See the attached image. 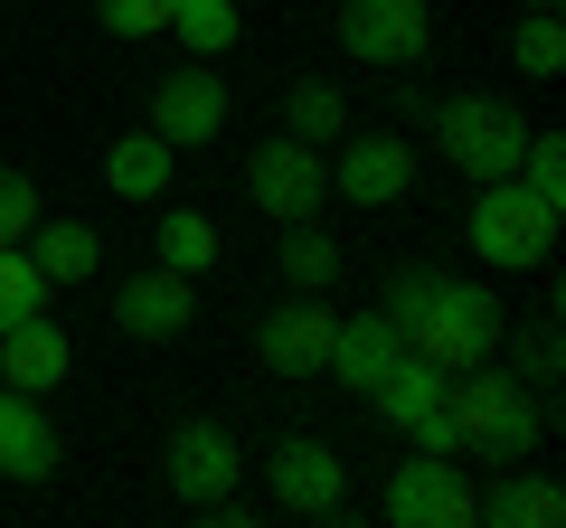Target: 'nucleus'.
I'll return each mask as SVG.
<instances>
[{"mask_svg":"<svg viewBox=\"0 0 566 528\" xmlns=\"http://www.w3.org/2000/svg\"><path fill=\"white\" fill-rule=\"evenodd\" d=\"M378 311L406 330V349H416L424 368H444V378H453V368H472V359H491V349L510 340L501 293L463 284V274H424V264H397V274H387Z\"/></svg>","mask_w":566,"mask_h":528,"instance_id":"1","label":"nucleus"},{"mask_svg":"<svg viewBox=\"0 0 566 528\" xmlns=\"http://www.w3.org/2000/svg\"><path fill=\"white\" fill-rule=\"evenodd\" d=\"M444 415H453V463H491V472L528 463L538 434H547V397L520 368H501V349L444 378Z\"/></svg>","mask_w":566,"mask_h":528,"instance_id":"2","label":"nucleus"},{"mask_svg":"<svg viewBox=\"0 0 566 528\" xmlns=\"http://www.w3.org/2000/svg\"><path fill=\"white\" fill-rule=\"evenodd\" d=\"M463 236H472V255H482L491 274H538V264L557 255V208L528 199L520 180H482V189H472Z\"/></svg>","mask_w":566,"mask_h":528,"instance_id":"3","label":"nucleus"},{"mask_svg":"<svg viewBox=\"0 0 566 528\" xmlns=\"http://www.w3.org/2000/svg\"><path fill=\"white\" fill-rule=\"evenodd\" d=\"M424 114H434V151H444L472 189L520 170L528 123H520V104H510V95H444V104H424Z\"/></svg>","mask_w":566,"mask_h":528,"instance_id":"4","label":"nucleus"},{"mask_svg":"<svg viewBox=\"0 0 566 528\" xmlns=\"http://www.w3.org/2000/svg\"><path fill=\"white\" fill-rule=\"evenodd\" d=\"M245 199H255L274 226H293V218H322V208H331V151L293 142V133L255 142V161H245Z\"/></svg>","mask_w":566,"mask_h":528,"instance_id":"5","label":"nucleus"},{"mask_svg":"<svg viewBox=\"0 0 566 528\" xmlns=\"http://www.w3.org/2000/svg\"><path fill=\"white\" fill-rule=\"evenodd\" d=\"M264 490H274V509H293V519H340L349 509V463L322 434H283V444L264 453Z\"/></svg>","mask_w":566,"mask_h":528,"instance_id":"6","label":"nucleus"},{"mask_svg":"<svg viewBox=\"0 0 566 528\" xmlns=\"http://www.w3.org/2000/svg\"><path fill=\"white\" fill-rule=\"evenodd\" d=\"M151 133L170 151H208L227 133V85H218V57H189L151 85Z\"/></svg>","mask_w":566,"mask_h":528,"instance_id":"7","label":"nucleus"},{"mask_svg":"<svg viewBox=\"0 0 566 528\" xmlns=\"http://www.w3.org/2000/svg\"><path fill=\"white\" fill-rule=\"evenodd\" d=\"M406 189H416V151H406V133H340V142H331V199L397 208Z\"/></svg>","mask_w":566,"mask_h":528,"instance_id":"8","label":"nucleus"},{"mask_svg":"<svg viewBox=\"0 0 566 528\" xmlns=\"http://www.w3.org/2000/svg\"><path fill=\"white\" fill-rule=\"evenodd\" d=\"M387 519L397 528H472V482L453 453H416L387 472Z\"/></svg>","mask_w":566,"mask_h":528,"instance_id":"9","label":"nucleus"},{"mask_svg":"<svg viewBox=\"0 0 566 528\" xmlns=\"http://www.w3.org/2000/svg\"><path fill=\"white\" fill-rule=\"evenodd\" d=\"M424 39H434L424 0H340V47L359 66H416Z\"/></svg>","mask_w":566,"mask_h":528,"instance_id":"10","label":"nucleus"},{"mask_svg":"<svg viewBox=\"0 0 566 528\" xmlns=\"http://www.w3.org/2000/svg\"><path fill=\"white\" fill-rule=\"evenodd\" d=\"M170 490H180L189 509H218L227 490H237V472H245V453H237V434L218 425V415H189L180 434H170Z\"/></svg>","mask_w":566,"mask_h":528,"instance_id":"11","label":"nucleus"},{"mask_svg":"<svg viewBox=\"0 0 566 528\" xmlns=\"http://www.w3.org/2000/svg\"><path fill=\"white\" fill-rule=\"evenodd\" d=\"M331 321H340V311H331L322 293H293V303H274V311L255 321V359L274 368V378H322Z\"/></svg>","mask_w":566,"mask_h":528,"instance_id":"12","label":"nucleus"},{"mask_svg":"<svg viewBox=\"0 0 566 528\" xmlns=\"http://www.w3.org/2000/svg\"><path fill=\"white\" fill-rule=\"evenodd\" d=\"M189 321H199V274L151 264V274H133V284L114 293V330L123 340H180Z\"/></svg>","mask_w":566,"mask_h":528,"instance_id":"13","label":"nucleus"},{"mask_svg":"<svg viewBox=\"0 0 566 528\" xmlns=\"http://www.w3.org/2000/svg\"><path fill=\"white\" fill-rule=\"evenodd\" d=\"M397 359H406V330L387 321V311H359V321H331V359H322V378L349 387V397H368V387H378Z\"/></svg>","mask_w":566,"mask_h":528,"instance_id":"14","label":"nucleus"},{"mask_svg":"<svg viewBox=\"0 0 566 528\" xmlns=\"http://www.w3.org/2000/svg\"><path fill=\"white\" fill-rule=\"evenodd\" d=\"M566 519V490L528 463H501L491 490H472V528H557Z\"/></svg>","mask_w":566,"mask_h":528,"instance_id":"15","label":"nucleus"},{"mask_svg":"<svg viewBox=\"0 0 566 528\" xmlns=\"http://www.w3.org/2000/svg\"><path fill=\"white\" fill-rule=\"evenodd\" d=\"M66 368H76V340L57 330V311H29L20 330H0V387H20V397H48Z\"/></svg>","mask_w":566,"mask_h":528,"instance_id":"16","label":"nucleus"},{"mask_svg":"<svg viewBox=\"0 0 566 528\" xmlns=\"http://www.w3.org/2000/svg\"><path fill=\"white\" fill-rule=\"evenodd\" d=\"M57 425H48L39 397H20V387H0V482H57Z\"/></svg>","mask_w":566,"mask_h":528,"instance_id":"17","label":"nucleus"},{"mask_svg":"<svg viewBox=\"0 0 566 528\" xmlns=\"http://www.w3.org/2000/svg\"><path fill=\"white\" fill-rule=\"evenodd\" d=\"M20 255L39 264L48 284H85V274H95V264H104V236H95V226H85V218H39V226H29V236H20Z\"/></svg>","mask_w":566,"mask_h":528,"instance_id":"18","label":"nucleus"},{"mask_svg":"<svg viewBox=\"0 0 566 528\" xmlns=\"http://www.w3.org/2000/svg\"><path fill=\"white\" fill-rule=\"evenodd\" d=\"M170 170H180V151H170L161 133H123V142L104 151V189H114V199H161Z\"/></svg>","mask_w":566,"mask_h":528,"instance_id":"19","label":"nucleus"},{"mask_svg":"<svg viewBox=\"0 0 566 528\" xmlns=\"http://www.w3.org/2000/svg\"><path fill=\"white\" fill-rule=\"evenodd\" d=\"M283 133L293 142H312V151H331L349 133V104H340V85H322V76H293L283 85Z\"/></svg>","mask_w":566,"mask_h":528,"instance_id":"20","label":"nucleus"},{"mask_svg":"<svg viewBox=\"0 0 566 528\" xmlns=\"http://www.w3.org/2000/svg\"><path fill=\"white\" fill-rule=\"evenodd\" d=\"M274 264H283V284H293V293H331V284H340V245L322 236V218H293V226H283Z\"/></svg>","mask_w":566,"mask_h":528,"instance_id":"21","label":"nucleus"},{"mask_svg":"<svg viewBox=\"0 0 566 528\" xmlns=\"http://www.w3.org/2000/svg\"><path fill=\"white\" fill-rule=\"evenodd\" d=\"M170 39H180L189 57H227V47L245 39V10L237 0H180V10H170Z\"/></svg>","mask_w":566,"mask_h":528,"instance_id":"22","label":"nucleus"},{"mask_svg":"<svg viewBox=\"0 0 566 528\" xmlns=\"http://www.w3.org/2000/svg\"><path fill=\"white\" fill-rule=\"evenodd\" d=\"M510 66H520L528 85H547V76H557V66H566V29H557V10H547V0H538V10H528L520 29H510Z\"/></svg>","mask_w":566,"mask_h":528,"instance_id":"23","label":"nucleus"},{"mask_svg":"<svg viewBox=\"0 0 566 528\" xmlns=\"http://www.w3.org/2000/svg\"><path fill=\"white\" fill-rule=\"evenodd\" d=\"M151 245H161V264H170V274H208V264H218V226H208L199 208H170Z\"/></svg>","mask_w":566,"mask_h":528,"instance_id":"24","label":"nucleus"},{"mask_svg":"<svg viewBox=\"0 0 566 528\" xmlns=\"http://www.w3.org/2000/svg\"><path fill=\"white\" fill-rule=\"evenodd\" d=\"M510 180L566 218V133H528V142H520V170H510Z\"/></svg>","mask_w":566,"mask_h":528,"instance_id":"25","label":"nucleus"},{"mask_svg":"<svg viewBox=\"0 0 566 528\" xmlns=\"http://www.w3.org/2000/svg\"><path fill=\"white\" fill-rule=\"evenodd\" d=\"M48 293H57V284H48L39 264H29L20 245H0V330H20L29 311H48Z\"/></svg>","mask_w":566,"mask_h":528,"instance_id":"26","label":"nucleus"},{"mask_svg":"<svg viewBox=\"0 0 566 528\" xmlns=\"http://www.w3.org/2000/svg\"><path fill=\"white\" fill-rule=\"evenodd\" d=\"M170 10H180V0H95L104 39H161V29H170Z\"/></svg>","mask_w":566,"mask_h":528,"instance_id":"27","label":"nucleus"},{"mask_svg":"<svg viewBox=\"0 0 566 528\" xmlns=\"http://www.w3.org/2000/svg\"><path fill=\"white\" fill-rule=\"evenodd\" d=\"M39 218H48V208H39V180L0 161V245H20V236H29Z\"/></svg>","mask_w":566,"mask_h":528,"instance_id":"28","label":"nucleus"},{"mask_svg":"<svg viewBox=\"0 0 566 528\" xmlns=\"http://www.w3.org/2000/svg\"><path fill=\"white\" fill-rule=\"evenodd\" d=\"M520 378H528V387H547V378H557V311H547V321L520 340Z\"/></svg>","mask_w":566,"mask_h":528,"instance_id":"29","label":"nucleus"}]
</instances>
